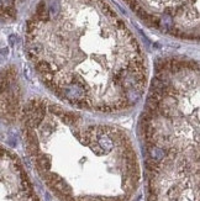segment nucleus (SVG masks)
I'll list each match as a JSON object with an SVG mask.
<instances>
[{
  "mask_svg": "<svg viewBox=\"0 0 200 201\" xmlns=\"http://www.w3.org/2000/svg\"><path fill=\"white\" fill-rule=\"evenodd\" d=\"M36 16L40 21H47L50 19V13H48V9L46 8V4L45 1H41L36 9Z\"/></svg>",
  "mask_w": 200,
  "mask_h": 201,
  "instance_id": "3",
  "label": "nucleus"
},
{
  "mask_svg": "<svg viewBox=\"0 0 200 201\" xmlns=\"http://www.w3.org/2000/svg\"><path fill=\"white\" fill-rule=\"evenodd\" d=\"M15 41H16V36H15V35H10V36H9V43H10L11 46L15 44Z\"/></svg>",
  "mask_w": 200,
  "mask_h": 201,
  "instance_id": "13",
  "label": "nucleus"
},
{
  "mask_svg": "<svg viewBox=\"0 0 200 201\" xmlns=\"http://www.w3.org/2000/svg\"><path fill=\"white\" fill-rule=\"evenodd\" d=\"M89 143H90V148H92V151H93L95 154H98V156H103V154H105V152L101 149V147H100L97 142H89Z\"/></svg>",
  "mask_w": 200,
  "mask_h": 201,
  "instance_id": "8",
  "label": "nucleus"
},
{
  "mask_svg": "<svg viewBox=\"0 0 200 201\" xmlns=\"http://www.w3.org/2000/svg\"><path fill=\"white\" fill-rule=\"evenodd\" d=\"M41 51H42V47L39 43H30V46L27 48L29 57L30 58H37V56L41 53Z\"/></svg>",
  "mask_w": 200,
  "mask_h": 201,
  "instance_id": "6",
  "label": "nucleus"
},
{
  "mask_svg": "<svg viewBox=\"0 0 200 201\" xmlns=\"http://www.w3.org/2000/svg\"><path fill=\"white\" fill-rule=\"evenodd\" d=\"M36 28V22L34 20H29L27 21V34L31 35L34 32V30Z\"/></svg>",
  "mask_w": 200,
  "mask_h": 201,
  "instance_id": "11",
  "label": "nucleus"
},
{
  "mask_svg": "<svg viewBox=\"0 0 200 201\" xmlns=\"http://www.w3.org/2000/svg\"><path fill=\"white\" fill-rule=\"evenodd\" d=\"M125 1H126V3H127V4H129V3H130V1H131V0H125Z\"/></svg>",
  "mask_w": 200,
  "mask_h": 201,
  "instance_id": "15",
  "label": "nucleus"
},
{
  "mask_svg": "<svg viewBox=\"0 0 200 201\" xmlns=\"http://www.w3.org/2000/svg\"><path fill=\"white\" fill-rule=\"evenodd\" d=\"M60 93L69 101L77 104L78 106H88L85 101V90L80 84H69L60 90Z\"/></svg>",
  "mask_w": 200,
  "mask_h": 201,
  "instance_id": "1",
  "label": "nucleus"
},
{
  "mask_svg": "<svg viewBox=\"0 0 200 201\" xmlns=\"http://www.w3.org/2000/svg\"><path fill=\"white\" fill-rule=\"evenodd\" d=\"M101 9H103V11H104V13H105L108 16H110V18H115V16H116V14H115V13H114V11L110 9V6H109V5H106V4H103V5H101Z\"/></svg>",
  "mask_w": 200,
  "mask_h": 201,
  "instance_id": "10",
  "label": "nucleus"
},
{
  "mask_svg": "<svg viewBox=\"0 0 200 201\" xmlns=\"http://www.w3.org/2000/svg\"><path fill=\"white\" fill-rule=\"evenodd\" d=\"M62 121L64 122V123H67V125H77L78 123V121L80 120V116L78 114H73V112H66L62 117Z\"/></svg>",
  "mask_w": 200,
  "mask_h": 201,
  "instance_id": "5",
  "label": "nucleus"
},
{
  "mask_svg": "<svg viewBox=\"0 0 200 201\" xmlns=\"http://www.w3.org/2000/svg\"><path fill=\"white\" fill-rule=\"evenodd\" d=\"M0 52H1V56L6 57V56H8V53H9V49H8V48H3Z\"/></svg>",
  "mask_w": 200,
  "mask_h": 201,
  "instance_id": "14",
  "label": "nucleus"
},
{
  "mask_svg": "<svg viewBox=\"0 0 200 201\" xmlns=\"http://www.w3.org/2000/svg\"><path fill=\"white\" fill-rule=\"evenodd\" d=\"M48 110H50L53 115H57V116H60V117H62V116L66 114V111H64L62 107L57 106V105H50V106H48Z\"/></svg>",
  "mask_w": 200,
  "mask_h": 201,
  "instance_id": "7",
  "label": "nucleus"
},
{
  "mask_svg": "<svg viewBox=\"0 0 200 201\" xmlns=\"http://www.w3.org/2000/svg\"><path fill=\"white\" fill-rule=\"evenodd\" d=\"M0 1L5 8H11L14 4V0H0Z\"/></svg>",
  "mask_w": 200,
  "mask_h": 201,
  "instance_id": "12",
  "label": "nucleus"
},
{
  "mask_svg": "<svg viewBox=\"0 0 200 201\" xmlns=\"http://www.w3.org/2000/svg\"><path fill=\"white\" fill-rule=\"evenodd\" d=\"M148 152H150V154H151V158L156 162L161 161V159L164 158V156H166V152H164L162 148L155 146V144L148 147Z\"/></svg>",
  "mask_w": 200,
  "mask_h": 201,
  "instance_id": "4",
  "label": "nucleus"
},
{
  "mask_svg": "<svg viewBox=\"0 0 200 201\" xmlns=\"http://www.w3.org/2000/svg\"><path fill=\"white\" fill-rule=\"evenodd\" d=\"M36 164H37V168L41 172H50V168H51V159L46 156V154H42L39 153L36 156Z\"/></svg>",
  "mask_w": 200,
  "mask_h": 201,
  "instance_id": "2",
  "label": "nucleus"
},
{
  "mask_svg": "<svg viewBox=\"0 0 200 201\" xmlns=\"http://www.w3.org/2000/svg\"><path fill=\"white\" fill-rule=\"evenodd\" d=\"M48 13H51L52 16L58 15V13H60V4H58V1H56V0L52 1V4H51V10H50Z\"/></svg>",
  "mask_w": 200,
  "mask_h": 201,
  "instance_id": "9",
  "label": "nucleus"
}]
</instances>
